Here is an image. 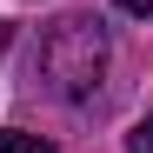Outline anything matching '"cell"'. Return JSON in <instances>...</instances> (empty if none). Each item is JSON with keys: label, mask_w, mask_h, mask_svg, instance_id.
Wrapping results in <instances>:
<instances>
[{"label": "cell", "mask_w": 153, "mask_h": 153, "mask_svg": "<svg viewBox=\"0 0 153 153\" xmlns=\"http://www.w3.org/2000/svg\"><path fill=\"white\" fill-rule=\"evenodd\" d=\"M107 53H113L107 27H100L93 13H67V20H53V27L40 33L33 80L47 93H60V100H87L100 80H107Z\"/></svg>", "instance_id": "6da1fadb"}, {"label": "cell", "mask_w": 153, "mask_h": 153, "mask_svg": "<svg viewBox=\"0 0 153 153\" xmlns=\"http://www.w3.org/2000/svg\"><path fill=\"white\" fill-rule=\"evenodd\" d=\"M0 153H53L40 133H20V126H0Z\"/></svg>", "instance_id": "7a4b0ae2"}, {"label": "cell", "mask_w": 153, "mask_h": 153, "mask_svg": "<svg viewBox=\"0 0 153 153\" xmlns=\"http://www.w3.org/2000/svg\"><path fill=\"white\" fill-rule=\"evenodd\" d=\"M126 153H153V113L133 126V133H126Z\"/></svg>", "instance_id": "3957f363"}, {"label": "cell", "mask_w": 153, "mask_h": 153, "mask_svg": "<svg viewBox=\"0 0 153 153\" xmlns=\"http://www.w3.org/2000/svg\"><path fill=\"white\" fill-rule=\"evenodd\" d=\"M120 13H153V0H120Z\"/></svg>", "instance_id": "277c9868"}, {"label": "cell", "mask_w": 153, "mask_h": 153, "mask_svg": "<svg viewBox=\"0 0 153 153\" xmlns=\"http://www.w3.org/2000/svg\"><path fill=\"white\" fill-rule=\"evenodd\" d=\"M0 47H7V20H0Z\"/></svg>", "instance_id": "5b68a950"}]
</instances>
